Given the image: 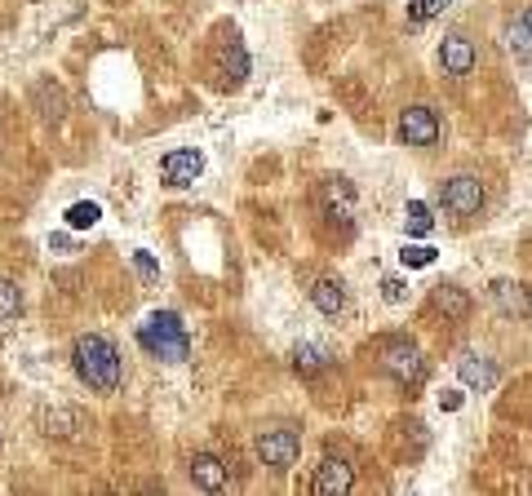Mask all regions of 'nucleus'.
Wrapping results in <instances>:
<instances>
[{
    "label": "nucleus",
    "instance_id": "obj_16",
    "mask_svg": "<svg viewBox=\"0 0 532 496\" xmlns=\"http://www.w3.org/2000/svg\"><path fill=\"white\" fill-rule=\"evenodd\" d=\"M293 368H298L302 377H315L320 368H329V350L315 346V341H302V346L293 350Z\"/></svg>",
    "mask_w": 532,
    "mask_h": 496
},
{
    "label": "nucleus",
    "instance_id": "obj_11",
    "mask_svg": "<svg viewBox=\"0 0 532 496\" xmlns=\"http://www.w3.org/2000/svg\"><path fill=\"white\" fill-rule=\"evenodd\" d=\"M324 209H329V217H337V222H351V213H355V191H351V182H342V178H329V182H324Z\"/></svg>",
    "mask_w": 532,
    "mask_h": 496
},
{
    "label": "nucleus",
    "instance_id": "obj_4",
    "mask_svg": "<svg viewBox=\"0 0 532 496\" xmlns=\"http://www.w3.org/2000/svg\"><path fill=\"white\" fill-rule=\"evenodd\" d=\"M382 372L395 377L399 386H417L422 381V350L413 341H386L382 346Z\"/></svg>",
    "mask_w": 532,
    "mask_h": 496
},
{
    "label": "nucleus",
    "instance_id": "obj_9",
    "mask_svg": "<svg viewBox=\"0 0 532 496\" xmlns=\"http://www.w3.org/2000/svg\"><path fill=\"white\" fill-rule=\"evenodd\" d=\"M351 488H355V470L342 457H329L315 470V492L320 496H346Z\"/></svg>",
    "mask_w": 532,
    "mask_h": 496
},
{
    "label": "nucleus",
    "instance_id": "obj_2",
    "mask_svg": "<svg viewBox=\"0 0 532 496\" xmlns=\"http://www.w3.org/2000/svg\"><path fill=\"white\" fill-rule=\"evenodd\" d=\"M138 346L147 350V355L165 359V364H182V359H191V337H187V328H182V319L173 315V310H156V315H147V324L138 328Z\"/></svg>",
    "mask_w": 532,
    "mask_h": 496
},
{
    "label": "nucleus",
    "instance_id": "obj_25",
    "mask_svg": "<svg viewBox=\"0 0 532 496\" xmlns=\"http://www.w3.org/2000/svg\"><path fill=\"white\" fill-rule=\"evenodd\" d=\"M133 266H138V275H142V279H160V266L151 262L147 248H138V253H133Z\"/></svg>",
    "mask_w": 532,
    "mask_h": 496
},
{
    "label": "nucleus",
    "instance_id": "obj_12",
    "mask_svg": "<svg viewBox=\"0 0 532 496\" xmlns=\"http://www.w3.org/2000/svg\"><path fill=\"white\" fill-rule=\"evenodd\" d=\"M191 483L204 492H218L227 483V465L218 457H209V452H200V457H191Z\"/></svg>",
    "mask_w": 532,
    "mask_h": 496
},
{
    "label": "nucleus",
    "instance_id": "obj_8",
    "mask_svg": "<svg viewBox=\"0 0 532 496\" xmlns=\"http://www.w3.org/2000/svg\"><path fill=\"white\" fill-rule=\"evenodd\" d=\"M439 62H444V71L448 76H470L475 71V40L470 36H444V45H439Z\"/></svg>",
    "mask_w": 532,
    "mask_h": 496
},
{
    "label": "nucleus",
    "instance_id": "obj_7",
    "mask_svg": "<svg viewBox=\"0 0 532 496\" xmlns=\"http://www.w3.org/2000/svg\"><path fill=\"white\" fill-rule=\"evenodd\" d=\"M200 173H204V155L196 147L169 151L165 160H160V178H165L169 186H187V182H196Z\"/></svg>",
    "mask_w": 532,
    "mask_h": 496
},
{
    "label": "nucleus",
    "instance_id": "obj_26",
    "mask_svg": "<svg viewBox=\"0 0 532 496\" xmlns=\"http://www.w3.org/2000/svg\"><path fill=\"white\" fill-rule=\"evenodd\" d=\"M382 297H386V302H408V284H404V279H386V284H382Z\"/></svg>",
    "mask_w": 532,
    "mask_h": 496
},
{
    "label": "nucleus",
    "instance_id": "obj_27",
    "mask_svg": "<svg viewBox=\"0 0 532 496\" xmlns=\"http://www.w3.org/2000/svg\"><path fill=\"white\" fill-rule=\"evenodd\" d=\"M439 408H444V412H457V408H462V395H457V390H444V395H439Z\"/></svg>",
    "mask_w": 532,
    "mask_h": 496
},
{
    "label": "nucleus",
    "instance_id": "obj_22",
    "mask_svg": "<svg viewBox=\"0 0 532 496\" xmlns=\"http://www.w3.org/2000/svg\"><path fill=\"white\" fill-rule=\"evenodd\" d=\"M222 71H227V80H231V85H240V80L249 76V54H244L240 45H231L227 54H222Z\"/></svg>",
    "mask_w": 532,
    "mask_h": 496
},
{
    "label": "nucleus",
    "instance_id": "obj_23",
    "mask_svg": "<svg viewBox=\"0 0 532 496\" xmlns=\"http://www.w3.org/2000/svg\"><path fill=\"white\" fill-rule=\"evenodd\" d=\"M399 262H404V266H431L435 262V248L431 244H404Z\"/></svg>",
    "mask_w": 532,
    "mask_h": 496
},
{
    "label": "nucleus",
    "instance_id": "obj_6",
    "mask_svg": "<svg viewBox=\"0 0 532 496\" xmlns=\"http://www.w3.org/2000/svg\"><path fill=\"white\" fill-rule=\"evenodd\" d=\"M399 138L408 142V147H435L439 142V120L431 107H408L404 116H399Z\"/></svg>",
    "mask_w": 532,
    "mask_h": 496
},
{
    "label": "nucleus",
    "instance_id": "obj_19",
    "mask_svg": "<svg viewBox=\"0 0 532 496\" xmlns=\"http://www.w3.org/2000/svg\"><path fill=\"white\" fill-rule=\"evenodd\" d=\"M98 217H102V209L94 200H80V204H71V209H67V226H71V231H89Z\"/></svg>",
    "mask_w": 532,
    "mask_h": 496
},
{
    "label": "nucleus",
    "instance_id": "obj_21",
    "mask_svg": "<svg viewBox=\"0 0 532 496\" xmlns=\"http://www.w3.org/2000/svg\"><path fill=\"white\" fill-rule=\"evenodd\" d=\"M23 310V288L14 279H0V319H18Z\"/></svg>",
    "mask_w": 532,
    "mask_h": 496
},
{
    "label": "nucleus",
    "instance_id": "obj_28",
    "mask_svg": "<svg viewBox=\"0 0 532 496\" xmlns=\"http://www.w3.org/2000/svg\"><path fill=\"white\" fill-rule=\"evenodd\" d=\"M524 27H528V31H532V5H528V9H524Z\"/></svg>",
    "mask_w": 532,
    "mask_h": 496
},
{
    "label": "nucleus",
    "instance_id": "obj_15",
    "mask_svg": "<svg viewBox=\"0 0 532 496\" xmlns=\"http://www.w3.org/2000/svg\"><path fill=\"white\" fill-rule=\"evenodd\" d=\"M311 302L320 306L324 315H342V306H346L342 279H315V284H311Z\"/></svg>",
    "mask_w": 532,
    "mask_h": 496
},
{
    "label": "nucleus",
    "instance_id": "obj_17",
    "mask_svg": "<svg viewBox=\"0 0 532 496\" xmlns=\"http://www.w3.org/2000/svg\"><path fill=\"white\" fill-rule=\"evenodd\" d=\"M506 49L515 54L519 62H532V31L524 27V18L519 23H510V31H506Z\"/></svg>",
    "mask_w": 532,
    "mask_h": 496
},
{
    "label": "nucleus",
    "instance_id": "obj_14",
    "mask_svg": "<svg viewBox=\"0 0 532 496\" xmlns=\"http://www.w3.org/2000/svg\"><path fill=\"white\" fill-rule=\"evenodd\" d=\"M435 306L444 310V319H453V324H466V319H470V297L462 293V288H453V284L435 288Z\"/></svg>",
    "mask_w": 532,
    "mask_h": 496
},
{
    "label": "nucleus",
    "instance_id": "obj_20",
    "mask_svg": "<svg viewBox=\"0 0 532 496\" xmlns=\"http://www.w3.org/2000/svg\"><path fill=\"white\" fill-rule=\"evenodd\" d=\"M40 426H45L49 434H71L80 426V417L71 408H54V412H40Z\"/></svg>",
    "mask_w": 532,
    "mask_h": 496
},
{
    "label": "nucleus",
    "instance_id": "obj_10",
    "mask_svg": "<svg viewBox=\"0 0 532 496\" xmlns=\"http://www.w3.org/2000/svg\"><path fill=\"white\" fill-rule=\"evenodd\" d=\"M457 377H462V386H470V390H493L497 386L493 359H484L479 350H466V355L457 359Z\"/></svg>",
    "mask_w": 532,
    "mask_h": 496
},
{
    "label": "nucleus",
    "instance_id": "obj_13",
    "mask_svg": "<svg viewBox=\"0 0 532 496\" xmlns=\"http://www.w3.org/2000/svg\"><path fill=\"white\" fill-rule=\"evenodd\" d=\"M493 297H497V306L506 310V315H532V297H528L524 284L501 279V284H493Z\"/></svg>",
    "mask_w": 532,
    "mask_h": 496
},
{
    "label": "nucleus",
    "instance_id": "obj_5",
    "mask_svg": "<svg viewBox=\"0 0 532 496\" xmlns=\"http://www.w3.org/2000/svg\"><path fill=\"white\" fill-rule=\"evenodd\" d=\"M298 452H302L298 430L275 426V430H262V434H258V457L271 465V470H289V465L298 461Z\"/></svg>",
    "mask_w": 532,
    "mask_h": 496
},
{
    "label": "nucleus",
    "instance_id": "obj_3",
    "mask_svg": "<svg viewBox=\"0 0 532 496\" xmlns=\"http://www.w3.org/2000/svg\"><path fill=\"white\" fill-rule=\"evenodd\" d=\"M439 204H444L448 217H457V222H466V217H475L484 209V182L470 178V173H457V178H448L439 186Z\"/></svg>",
    "mask_w": 532,
    "mask_h": 496
},
{
    "label": "nucleus",
    "instance_id": "obj_1",
    "mask_svg": "<svg viewBox=\"0 0 532 496\" xmlns=\"http://www.w3.org/2000/svg\"><path fill=\"white\" fill-rule=\"evenodd\" d=\"M71 364H76V377L89 390H98V395H111L120 386V350L107 337H98V333L80 337L76 350H71Z\"/></svg>",
    "mask_w": 532,
    "mask_h": 496
},
{
    "label": "nucleus",
    "instance_id": "obj_24",
    "mask_svg": "<svg viewBox=\"0 0 532 496\" xmlns=\"http://www.w3.org/2000/svg\"><path fill=\"white\" fill-rule=\"evenodd\" d=\"M448 9V0H417L413 5V23H426L431 14H444Z\"/></svg>",
    "mask_w": 532,
    "mask_h": 496
},
{
    "label": "nucleus",
    "instance_id": "obj_18",
    "mask_svg": "<svg viewBox=\"0 0 532 496\" xmlns=\"http://www.w3.org/2000/svg\"><path fill=\"white\" fill-rule=\"evenodd\" d=\"M404 222H408V235H431L435 217H431V209H426L422 200H408V209H404Z\"/></svg>",
    "mask_w": 532,
    "mask_h": 496
}]
</instances>
